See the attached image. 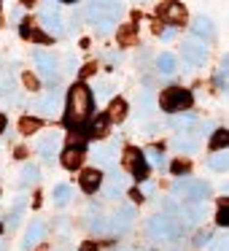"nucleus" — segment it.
Listing matches in <instances>:
<instances>
[{
	"mask_svg": "<svg viewBox=\"0 0 229 251\" xmlns=\"http://www.w3.org/2000/svg\"><path fill=\"white\" fill-rule=\"evenodd\" d=\"M173 146L178 149V151L194 154V151H197V138H189V132H181V135L173 138Z\"/></svg>",
	"mask_w": 229,
	"mask_h": 251,
	"instance_id": "22",
	"label": "nucleus"
},
{
	"mask_svg": "<svg viewBox=\"0 0 229 251\" xmlns=\"http://www.w3.org/2000/svg\"><path fill=\"white\" fill-rule=\"evenodd\" d=\"M157 14L162 17V22H170L175 27H183L186 22V8L181 6V3H162V6L157 8Z\"/></svg>",
	"mask_w": 229,
	"mask_h": 251,
	"instance_id": "11",
	"label": "nucleus"
},
{
	"mask_svg": "<svg viewBox=\"0 0 229 251\" xmlns=\"http://www.w3.org/2000/svg\"><path fill=\"white\" fill-rule=\"evenodd\" d=\"M108 116L105 114H97V119H89L87 125H84V135L89 138V141H103L105 135H108Z\"/></svg>",
	"mask_w": 229,
	"mask_h": 251,
	"instance_id": "12",
	"label": "nucleus"
},
{
	"mask_svg": "<svg viewBox=\"0 0 229 251\" xmlns=\"http://www.w3.org/2000/svg\"><path fill=\"white\" fill-rule=\"evenodd\" d=\"M60 143H62V132H57V130L38 138V151L44 157V162H54V157L60 154Z\"/></svg>",
	"mask_w": 229,
	"mask_h": 251,
	"instance_id": "7",
	"label": "nucleus"
},
{
	"mask_svg": "<svg viewBox=\"0 0 229 251\" xmlns=\"http://www.w3.org/2000/svg\"><path fill=\"white\" fill-rule=\"evenodd\" d=\"M108 122H124L127 119V100H121V98H116L114 103H111V108H108Z\"/></svg>",
	"mask_w": 229,
	"mask_h": 251,
	"instance_id": "21",
	"label": "nucleus"
},
{
	"mask_svg": "<svg viewBox=\"0 0 229 251\" xmlns=\"http://www.w3.org/2000/svg\"><path fill=\"white\" fill-rule=\"evenodd\" d=\"M127 186H130V181H127L119 170H114L108 178H103V186H100V189H105V195H108V197H119V195H124V192H127Z\"/></svg>",
	"mask_w": 229,
	"mask_h": 251,
	"instance_id": "13",
	"label": "nucleus"
},
{
	"mask_svg": "<svg viewBox=\"0 0 229 251\" xmlns=\"http://www.w3.org/2000/svg\"><path fill=\"white\" fill-rule=\"evenodd\" d=\"M94 162L97 165H103V168H111L114 165V149H108V146H94Z\"/></svg>",
	"mask_w": 229,
	"mask_h": 251,
	"instance_id": "23",
	"label": "nucleus"
},
{
	"mask_svg": "<svg viewBox=\"0 0 229 251\" xmlns=\"http://www.w3.org/2000/svg\"><path fill=\"white\" fill-rule=\"evenodd\" d=\"M24 84H27V89H33V92L38 89V81H35L33 76H24Z\"/></svg>",
	"mask_w": 229,
	"mask_h": 251,
	"instance_id": "42",
	"label": "nucleus"
},
{
	"mask_svg": "<svg viewBox=\"0 0 229 251\" xmlns=\"http://www.w3.org/2000/svg\"><path fill=\"white\" fill-rule=\"evenodd\" d=\"M181 54H183V60L189 62V65H205L207 46H205V41L189 38V41H183V46H181Z\"/></svg>",
	"mask_w": 229,
	"mask_h": 251,
	"instance_id": "6",
	"label": "nucleus"
},
{
	"mask_svg": "<svg viewBox=\"0 0 229 251\" xmlns=\"http://www.w3.org/2000/svg\"><path fill=\"white\" fill-rule=\"evenodd\" d=\"M51 197H54L57 205H68L70 197H73V192H70V186H68V184H57L54 189H51Z\"/></svg>",
	"mask_w": 229,
	"mask_h": 251,
	"instance_id": "28",
	"label": "nucleus"
},
{
	"mask_svg": "<svg viewBox=\"0 0 229 251\" xmlns=\"http://www.w3.org/2000/svg\"><path fill=\"white\" fill-rule=\"evenodd\" d=\"M137 44V30L132 25L119 27V46H135Z\"/></svg>",
	"mask_w": 229,
	"mask_h": 251,
	"instance_id": "27",
	"label": "nucleus"
},
{
	"mask_svg": "<svg viewBox=\"0 0 229 251\" xmlns=\"http://www.w3.org/2000/svg\"><path fill=\"white\" fill-rule=\"evenodd\" d=\"M191 30H194V35H202V38H213L216 35V27H213V22L207 17H197Z\"/></svg>",
	"mask_w": 229,
	"mask_h": 251,
	"instance_id": "20",
	"label": "nucleus"
},
{
	"mask_svg": "<svg viewBox=\"0 0 229 251\" xmlns=\"http://www.w3.org/2000/svg\"><path fill=\"white\" fill-rule=\"evenodd\" d=\"M22 208H24V200H19V202H17V208H14V211L8 213V219H6L8 227H17V224H19V219H22Z\"/></svg>",
	"mask_w": 229,
	"mask_h": 251,
	"instance_id": "34",
	"label": "nucleus"
},
{
	"mask_svg": "<svg viewBox=\"0 0 229 251\" xmlns=\"http://www.w3.org/2000/svg\"><path fill=\"white\" fill-rule=\"evenodd\" d=\"M89 229H92V232H97V235L108 229V224H105V216H103V213H97V216L89 219Z\"/></svg>",
	"mask_w": 229,
	"mask_h": 251,
	"instance_id": "33",
	"label": "nucleus"
},
{
	"mask_svg": "<svg viewBox=\"0 0 229 251\" xmlns=\"http://www.w3.org/2000/svg\"><path fill=\"white\" fill-rule=\"evenodd\" d=\"M173 173L175 176H186L189 173V162H173Z\"/></svg>",
	"mask_w": 229,
	"mask_h": 251,
	"instance_id": "38",
	"label": "nucleus"
},
{
	"mask_svg": "<svg viewBox=\"0 0 229 251\" xmlns=\"http://www.w3.org/2000/svg\"><path fill=\"white\" fill-rule=\"evenodd\" d=\"M132 224H135V208H132V205H119V208H116V213L111 216V229L119 232V235L130 232Z\"/></svg>",
	"mask_w": 229,
	"mask_h": 251,
	"instance_id": "8",
	"label": "nucleus"
},
{
	"mask_svg": "<svg viewBox=\"0 0 229 251\" xmlns=\"http://www.w3.org/2000/svg\"><path fill=\"white\" fill-rule=\"evenodd\" d=\"M94 95L84 81H76L68 89V105H65V125L68 127H84L92 119Z\"/></svg>",
	"mask_w": 229,
	"mask_h": 251,
	"instance_id": "1",
	"label": "nucleus"
},
{
	"mask_svg": "<svg viewBox=\"0 0 229 251\" xmlns=\"http://www.w3.org/2000/svg\"><path fill=\"white\" fill-rule=\"evenodd\" d=\"M94 71H97V65H94V62H89V65H87V68H84V71H81V76H92Z\"/></svg>",
	"mask_w": 229,
	"mask_h": 251,
	"instance_id": "43",
	"label": "nucleus"
},
{
	"mask_svg": "<svg viewBox=\"0 0 229 251\" xmlns=\"http://www.w3.org/2000/svg\"><path fill=\"white\" fill-rule=\"evenodd\" d=\"M207 165H210L213 170H227V165H229V154H227V149H224V151H213L210 157H207Z\"/></svg>",
	"mask_w": 229,
	"mask_h": 251,
	"instance_id": "29",
	"label": "nucleus"
},
{
	"mask_svg": "<svg viewBox=\"0 0 229 251\" xmlns=\"http://www.w3.org/2000/svg\"><path fill=\"white\" fill-rule=\"evenodd\" d=\"M181 213H183V216L189 219L191 224L205 222V216H207V200H202V202H183Z\"/></svg>",
	"mask_w": 229,
	"mask_h": 251,
	"instance_id": "16",
	"label": "nucleus"
},
{
	"mask_svg": "<svg viewBox=\"0 0 229 251\" xmlns=\"http://www.w3.org/2000/svg\"><path fill=\"white\" fill-rule=\"evenodd\" d=\"M6 125H8L6 114H0V135H3V130H6Z\"/></svg>",
	"mask_w": 229,
	"mask_h": 251,
	"instance_id": "45",
	"label": "nucleus"
},
{
	"mask_svg": "<svg viewBox=\"0 0 229 251\" xmlns=\"http://www.w3.org/2000/svg\"><path fill=\"white\" fill-rule=\"evenodd\" d=\"M227 141H229V132L227 130H216L213 138H210V149L213 151H224V149H227Z\"/></svg>",
	"mask_w": 229,
	"mask_h": 251,
	"instance_id": "30",
	"label": "nucleus"
},
{
	"mask_svg": "<svg viewBox=\"0 0 229 251\" xmlns=\"http://www.w3.org/2000/svg\"><path fill=\"white\" fill-rule=\"evenodd\" d=\"M38 130H41L38 116H22V119H19V132H22V135H33V132H38Z\"/></svg>",
	"mask_w": 229,
	"mask_h": 251,
	"instance_id": "26",
	"label": "nucleus"
},
{
	"mask_svg": "<svg viewBox=\"0 0 229 251\" xmlns=\"http://www.w3.org/2000/svg\"><path fill=\"white\" fill-rule=\"evenodd\" d=\"M78 184H81V189L87 192V195H94V192L103 186V173H100V168H87V170H81V178H78Z\"/></svg>",
	"mask_w": 229,
	"mask_h": 251,
	"instance_id": "14",
	"label": "nucleus"
},
{
	"mask_svg": "<svg viewBox=\"0 0 229 251\" xmlns=\"http://www.w3.org/2000/svg\"><path fill=\"white\" fill-rule=\"evenodd\" d=\"M60 103H62V92H60V89H51L44 100L35 103V108H38L44 116H54L57 111H60Z\"/></svg>",
	"mask_w": 229,
	"mask_h": 251,
	"instance_id": "15",
	"label": "nucleus"
},
{
	"mask_svg": "<svg viewBox=\"0 0 229 251\" xmlns=\"http://www.w3.org/2000/svg\"><path fill=\"white\" fill-rule=\"evenodd\" d=\"M38 178H41V170H38V165L27 162V165L22 168V186H33V184H38Z\"/></svg>",
	"mask_w": 229,
	"mask_h": 251,
	"instance_id": "24",
	"label": "nucleus"
},
{
	"mask_svg": "<svg viewBox=\"0 0 229 251\" xmlns=\"http://www.w3.org/2000/svg\"><path fill=\"white\" fill-rule=\"evenodd\" d=\"M94 27H97L100 35H108L111 30H114V19H97V22H94Z\"/></svg>",
	"mask_w": 229,
	"mask_h": 251,
	"instance_id": "36",
	"label": "nucleus"
},
{
	"mask_svg": "<svg viewBox=\"0 0 229 251\" xmlns=\"http://www.w3.org/2000/svg\"><path fill=\"white\" fill-rule=\"evenodd\" d=\"M41 25L46 27V33H49V38H51V35H62V33H65V25H62L60 14L41 11Z\"/></svg>",
	"mask_w": 229,
	"mask_h": 251,
	"instance_id": "18",
	"label": "nucleus"
},
{
	"mask_svg": "<svg viewBox=\"0 0 229 251\" xmlns=\"http://www.w3.org/2000/svg\"><path fill=\"white\" fill-rule=\"evenodd\" d=\"M170 125L178 127V130H186V127L194 125V119H191V116H173V119H170Z\"/></svg>",
	"mask_w": 229,
	"mask_h": 251,
	"instance_id": "35",
	"label": "nucleus"
},
{
	"mask_svg": "<svg viewBox=\"0 0 229 251\" xmlns=\"http://www.w3.org/2000/svg\"><path fill=\"white\" fill-rule=\"evenodd\" d=\"M216 224H218V227H227V224H229V202H227V200H221V202H218V211H216Z\"/></svg>",
	"mask_w": 229,
	"mask_h": 251,
	"instance_id": "32",
	"label": "nucleus"
},
{
	"mask_svg": "<svg viewBox=\"0 0 229 251\" xmlns=\"http://www.w3.org/2000/svg\"><path fill=\"white\" fill-rule=\"evenodd\" d=\"M0 251H6V240L0 238Z\"/></svg>",
	"mask_w": 229,
	"mask_h": 251,
	"instance_id": "46",
	"label": "nucleus"
},
{
	"mask_svg": "<svg viewBox=\"0 0 229 251\" xmlns=\"http://www.w3.org/2000/svg\"><path fill=\"white\" fill-rule=\"evenodd\" d=\"M213 240V232H207V229H202V232L194 235V246H207Z\"/></svg>",
	"mask_w": 229,
	"mask_h": 251,
	"instance_id": "37",
	"label": "nucleus"
},
{
	"mask_svg": "<svg viewBox=\"0 0 229 251\" xmlns=\"http://www.w3.org/2000/svg\"><path fill=\"white\" fill-rule=\"evenodd\" d=\"M194 103V95L183 87H167L159 95V105H162L164 114H181V111H189Z\"/></svg>",
	"mask_w": 229,
	"mask_h": 251,
	"instance_id": "3",
	"label": "nucleus"
},
{
	"mask_svg": "<svg viewBox=\"0 0 229 251\" xmlns=\"http://www.w3.org/2000/svg\"><path fill=\"white\" fill-rule=\"evenodd\" d=\"M143 157H146V162H151V165H159V168H162L164 165V154H162V149H146V151H143Z\"/></svg>",
	"mask_w": 229,
	"mask_h": 251,
	"instance_id": "31",
	"label": "nucleus"
},
{
	"mask_svg": "<svg viewBox=\"0 0 229 251\" xmlns=\"http://www.w3.org/2000/svg\"><path fill=\"white\" fill-rule=\"evenodd\" d=\"M157 71L164 73V76H170V73H175V57L167 54V51H162V54L157 57Z\"/></svg>",
	"mask_w": 229,
	"mask_h": 251,
	"instance_id": "25",
	"label": "nucleus"
},
{
	"mask_svg": "<svg viewBox=\"0 0 229 251\" xmlns=\"http://www.w3.org/2000/svg\"><path fill=\"white\" fill-rule=\"evenodd\" d=\"M207 251H227V238H216V240L210 243V249H207Z\"/></svg>",
	"mask_w": 229,
	"mask_h": 251,
	"instance_id": "39",
	"label": "nucleus"
},
{
	"mask_svg": "<svg viewBox=\"0 0 229 251\" xmlns=\"http://www.w3.org/2000/svg\"><path fill=\"white\" fill-rule=\"evenodd\" d=\"M207 192H210V186L202 178H191V176L175 178V184H173V195L178 200H186V202H202L207 197Z\"/></svg>",
	"mask_w": 229,
	"mask_h": 251,
	"instance_id": "4",
	"label": "nucleus"
},
{
	"mask_svg": "<svg viewBox=\"0 0 229 251\" xmlns=\"http://www.w3.org/2000/svg\"><path fill=\"white\" fill-rule=\"evenodd\" d=\"M146 229L151 238L157 240H175L183 235V227H181V222L175 216H164V213H154L151 219L146 222Z\"/></svg>",
	"mask_w": 229,
	"mask_h": 251,
	"instance_id": "2",
	"label": "nucleus"
},
{
	"mask_svg": "<svg viewBox=\"0 0 229 251\" xmlns=\"http://www.w3.org/2000/svg\"><path fill=\"white\" fill-rule=\"evenodd\" d=\"M94 92H97V98H108V95H111V84L100 81V84H97V89H94Z\"/></svg>",
	"mask_w": 229,
	"mask_h": 251,
	"instance_id": "40",
	"label": "nucleus"
},
{
	"mask_svg": "<svg viewBox=\"0 0 229 251\" xmlns=\"http://www.w3.org/2000/svg\"><path fill=\"white\" fill-rule=\"evenodd\" d=\"M44 235H46V227H44V222H33V224L27 227V232H24L22 249H24V251H30L33 246H38L41 240H44Z\"/></svg>",
	"mask_w": 229,
	"mask_h": 251,
	"instance_id": "17",
	"label": "nucleus"
},
{
	"mask_svg": "<svg viewBox=\"0 0 229 251\" xmlns=\"http://www.w3.org/2000/svg\"><path fill=\"white\" fill-rule=\"evenodd\" d=\"M0 6H3V3H0Z\"/></svg>",
	"mask_w": 229,
	"mask_h": 251,
	"instance_id": "48",
	"label": "nucleus"
},
{
	"mask_svg": "<svg viewBox=\"0 0 229 251\" xmlns=\"http://www.w3.org/2000/svg\"><path fill=\"white\" fill-rule=\"evenodd\" d=\"M124 154H127L124 162H127V168H130V176L143 184V181L148 178V162H146V157H143V151H140V149H135V146H130Z\"/></svg>",
	"mask_w": 229,
	"mask_h": 251,
	"instance_id": "5",
	"label": "nucleus"
},
{
	"mask_svg": "<svg viewBox=\"0 0 229 251\" xmlns=\"http://www.w3.org/2000/svg\"><path fill=\"white\" fill-rule=\"evenodd\" d=\"M19 33H22V38H27V41H38V44H51L49 35L41 33L38 27H33L30 22H22V25H19Z\"/></svg>",
	"mask_w": 229,
	"mask_h": 251,
	"instance_id": "19",
	"label": "nucleus"
},
{
	"mask_svg": "<svg viewBox=\"0 0 229 251\" xmlns=\"http://www.w3.org/2000/svg\"><path fill=\"white\" fill-rule=\"evenodd\" d=\"M0 232H3V224H0Z\"/></svg>",
	"mask_w": 229,
	"mask_h": 251,
	"instance_id": "47",
	"label": "nucleus"
},
{
	"mask_svg": "<svg viewBox=\"0 0 229 251\" xmlns=\"http://www.w3.org/2000/svg\"><path fill=\"white\" fill-rule=\"evenodd\" d=\"M162 38H164V41L175 38V30H173V27H167V30H164V33H162Z\"/></svg>",
	"mask_w": 229,
	"mask_h": 251,
	"instance_id": "44",
	"label": "nucleus"
},
{
	"mask_svg": "<svg viewBox=\"0 0 229 251\" xmlns=\"http://www.w3.org/2000/svg\"><path fill=\"white\" fill-rule=\"evenodd\" d=\"M35 68H38V73L46 78V81H54L57 78V71H60V62H57L54 54H49V51H35Z\"/></svg>",
	"mask_w": 229,
	"mask_h": 251,
	"instance_id": "10",
	"label": "nucleus"
},
{
	"mask_svg": "<svg viewBox=\"0 0 229 251\" xmlns=\"http://www.w3.org/2000/svg\"><path fill=\"white\" fill-rule=\"evenodd\" d=\"M78 251H100V243H94V240H87V243H81V249Z\"/></svg>",
	"mask_w": 229,
	"mask_h": 251,
	"instance_id": "41",
	"label": "nucleus"
},
{
	"mask_svg": "<svg viewBox=\"0 0 229 251\" xmlns=\"http://www.w3.org/2000/svg\"><path fill=\"white\" fill-rule=\"evenodd\" d=\"M60 159H62V168H68V170L81 168V162L87 159V146H84V141L70 143V146H68L65 151L60 154Z\"/></svg>",
	"mask_w": 229,
	"mask_h": 251,
	"instance_id": "9",
	"label": "nucleus"
}]
</instances>
